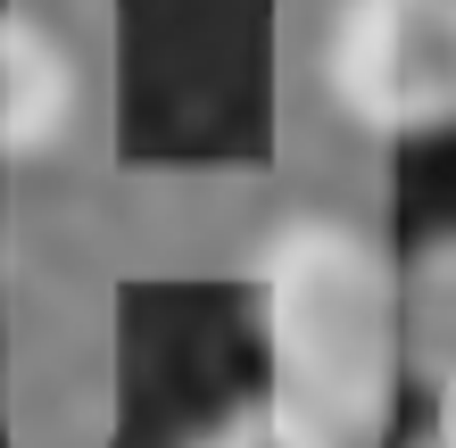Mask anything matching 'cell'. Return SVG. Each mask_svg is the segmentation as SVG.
<instances>
[{"label": "cell", "instance_id": "obj_1", "mask_svg": "<svg viewBox=\"0 0 456 448\" xmlns=\"http://www.w3.org/2000/svg\"><path fill=\"white\" fill-rule=\"evenodd\" d=\"M249 332L274 399L324 448H390L407 407L398 241L348 208H290L240 266Z\"/></svg>", "mask_w": 456, "mask_h": 448}, {"label": "cell", "instance_id": "obj_2", "mask_svg": "<svg viewBox=\"0 0 456 448\" xmlns=\"http://www.w3.org/2000/svg\"><path fill=\"white\" fill-rule=\"evenodd\" d=\"M307 67L332 125L365 150L456 134V0H324Z\"/></svg>", "mask_w": 456, "mask_h": 448}, {"label": "cell", "instance_id": "obj_3", "mask_svg": "<svg viewBox=\"0 0 456 448\" xmlns=\"http://www.w3.org/2000/svg\"><path fill=\"white\" fill-rule=\"evenodd\" d=\"M109 92V0H0V167H59Z\"/></svg>", "mask_w": 456, "mask_h": 448}, {"label": "cell", "instance_id": "obj_6", "mask_svg": "<svg viewBox=\"0 0 456 448\" xmlns=\"http://www.w3.org/2000/svg\"><path fill=\"white\" fill-rule=\"evenodd\" d=\"M415 407H423V415H415V432H423V440H440V448H456V374L423 382V390H415Z\"/></svg>", "mask_w": 456, "mask_h": 448}, {"label": "cell", "instance_id": "obj_5", "mask_svg": "<svg viewBox=\"0 0 456 448\" xmlns=\"http://www.w3.org/2000/svg\"><path fill=\"white\" fill-rule=\"evenodd\" d=\"M183 448H324L274 390H240L232 407H216L200 432H183Z\"/></svg>", "mask_w": 456, "mask_h": 448}, {"label": "cell", "instance_id": "obj_4", "mask_svg": "<svg viewBox=\"0 0 456 448\" xmlns=\"http://www.w3.org/2000/svg\"><path fill=\"white\" fill-rule=\"evenodd\" d=\"M398 332H407V390L456 374V224H432L398 249Z\"/></svg>", "mask_w": 456, "mask_h": 448}, {"label": "cell", "instance_id": "obj_7", "mask_svg": "<svg viewBox=\"0 0 456 448\" xmlns=\"http://www.w3.org/2000/svg\"><path fill=\"white\" fill-rule=\"evenodd\" d=\"M390 448H440V440H423V432L407 424V432H390Z\"/></svg>", "mask_w": 456, "mask_h": 448}]
</instances>
